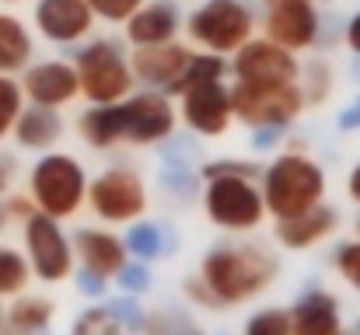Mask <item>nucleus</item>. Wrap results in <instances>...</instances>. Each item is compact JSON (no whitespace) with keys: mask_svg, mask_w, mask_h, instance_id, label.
I'll list each match as a JSON object with an SVG mask.
<instances>
[{"mask_svg":"<svg viewBox=\"0 0 360 335\" xmlns=\"http://www.w3.org/2000/svg\"><path fill=\"white\" fill-rule=\"evenodd\" d=\"M147 182L140 178L136 168L129 164H112L88 178V199L91 214L102 221V227H126L133 221H143L147 214Z\"/></svg>","mask_w":360,"mask_h":335,"instance_id":"obj_9","label":"nucleus"},{"mask_svg":"<svg viewBox=\"0 0 360 335\" xmlns=\"http://www.w3.org/2000/svg\"><path fill=\"white\" fill-rule=\"evenodd\" d=\"M168 98L179 102L175 115H179V122H186L189 133H196L203 140L224 136L235 122L231 88H228V60L214 56V53H193V60L186 63V70Z\"/></svg>","mask_w":360,"mask_h":335,"instance_id":"obj_2","label":"nucleus"},{"mask_svg":"<svg viewBox=\"0 0 360 335\" xmlns=\"http://www.w3.org/2000/svg\"><path fill=\"white\" fill-rule=\"evenodd\" d=\"M336 272L343 276L347 287L360 294V241H343L336 248Z\"/></svg>","mask_w":360,"mask_h":335,"instance_id":"obj_33","label":"nucleus"},{"mask_svg":"<svg viewBox=\"0 0 360 335\" xmlns=\"http://www.w3.org/2000/svg\"><path fill=\"white\" fill-rule=\"evenodd\" d=\"M116 283H120V290L126 294V297H140V294H147V290H150V269H147V262L129 258L120 272H116Z\"/></svg>","mask_w":360,"mask_h":335,"instance_id":"obj_31","label":"nucleus"},{"mask_svg":"<svg viewBox=\"0 0 360 335\" xmlns=\"http://www.w3.org/2000/svg\"><path fill=\"white\" fill-rule=\"evenodd\" d=\"M28 283H32V269L25 262V251H18L14 244H0V301L21 297Z\"/></svg>","mask_w":360,"mask_h":335,"instance_id":"obj_25","label":"nucleus"},{"mask_svg":"<svg viewBox=\"0 0 360 335\" xmlns=\"http://www.w3.org/2000/svg\"><path fill=\"white\" fill-rule=\"evenodd\" d=\"M252 133H255V140H252V143H255L259 150H266V147H273V143H276V136H280L283 129H252Z\"/></svg>","mask_w":360,"mask_h":335,"instance_id":"obj_39","label":"nucleus"},{"mask_svg":"<svg viewBox=\"0 0 360 335\" xmlns=\"http://www.w3.org/2000/svg\"><path fill=\"white\" fill-rule=\"evenodd\" d=\"M322 35L315 4H269L262 14V39L283 46L287 53H308Z\"/></svg>","mask_w":360,"mask_h":335,"instance_id":"obj_14","label":"nucleus"},{"mask_svg":"<svg viewBox=\"0 0 360 335\" xmlns=\"http://www.w3.org/2000/svg\"><path fill=\"white\" fill-rule=\"evenodd\" d=\"M122 244H126V255L136 258V262H154V258H161V255L168 251L161 223H150V221L126 223V237H122Z\"/></svg>","mask_w":360,"mask_h":335,"instance_id":"obj_24","label":"nucleus"},{"mask_svg":"<svg viewBox=\"0 0 360 335\" xmlns=\"http://www.w3.org/2000/svg\"><path fill=\"white\" fill-rule=\"evenodd\" d=\"M56 318V304L49 297H32V294H21L11 301V308H4V325L14 335H42L49 332Z\"/></svg>","mask_w":360,"mask_h":335,"instance_id":"obj_23","label":"nucleus"},{"mask_svg":"<svg viewBox=\"0 0 360 335\" xmlns=\"http://www.w3.org/2000/svg\"><path fill=\"white\" fill-rule=\"evenodd\" d=\"M105 308H109V315L120 322L122 332H126V329H129V332H143V318H147V315L140 311L136 297H126V294H122L116 301H105Z\"/></svg>","mask_w":360,"mask_h":335,"instance_id":"obj_32","label":"nucleus"},{"mask_svg":"<svg viewBox=\"0 0 360 335\" xmlns=\"http://www.w3.org/2000/svg\"><path fill=\"white\" fill-rule=\"evenodd\" d=\"M179 126L175 102L161 91H133L116 105H88L77 115V133L91 150L154 147L165 143Z\"/></svg>","mask_w":360,"mask_h":335,"instance_id":"obj_1","label":"nucleus"},{"mask_svg":"<svg viewBox=\"0 0 360 335\" xmlns=\"http://www.w3.org/2000/svg\"><path fill=\"white\" fill-rule=\"evenodd\" d=\"M74 74L81 98L88 105H116L136 91L133 70H129V53L116 39H91L74 53Z\"/></svg>","mask_w":360,"mask_h":335,"instance_id":"obj_6","label":"nucleus"},{"mask_svg":"<svg viewBox=\"0 0 360 335\" xmlns=\"http://www.w3.org/2000/svg\"><path fill=\"white\" fill-rule=\"evenodd\" d=\"M357 241H360V217H357Z\"/></svg>","mask_w":360,"mask_h":335,"instance_id":"obj_46","label":"nucleus"},{"mask_svg":"<svg viewBox=\"0 0 360 335\" xmlns=\"http://www.w3.org/2000/svg\"><path fill=\"white\" fill-rule=\"evenodd\" d=\"M276 272H280V262L262 244L228 241V244H217L203 255L196 280L207 287L214 308L228 311V308L248 304L259 294H266L276 283Z\"/></svg>","mask_w":360,"mask_h":335,"instance_id":"obj_3","label":"nucleus"},{"mask_svg":"<svg viewBox=\"0 0 360 335\" xmlns=\"http://www.w3.org/2000/svg\"><path fill=\"white\" fill-rule=\"evenodd\" d=\"M70 248H74V262L98 280H116V272L129 262L126 244L112 227H77Z\"/></svg>","mask_w":360,"mask_h":335,"instance_id":"obj_17","label":"nucleus"},{"mask_svg":"<svg viewBox=\"0 0 360 335\" xmlns=\"http://www.w3.org/2000/svg\"><path fill=\"white\" fill-rule=\"evenodd\" d=\"M297 88H301V95H304V109H315V105H322V102L333 95V70H329L322 60L301 63Z\"/></svg>","mask_w":360,"mask_h":335,"instance_id":"obj_26","label":"nucleus"},{"mask_svg":"<svg viewBox=\"0 0 360 335\" xmlns=\"http://www.w3.org/2000/svg\"><path fill=\"white\" fill-rule=\"evenodd\" d=\"M14 168H18V164H14V157L0 150V196H7V192H11V185H14V175H18Z\"/></svg>","mask_w":360,"mask_h":335,"instance_id":"obj_36","label":"nucleus"},{"mask_svg":"<svg viewBox=\"0 0 360 335\" xmlns=\"http://www.w3.org/2000/svg\"><path fill=\"white\" fill-rule=\"evenodd\" d=\"M7 223L11 221H7V210H4V199H0V234H4V227H7Z\"/></svg>","mask_w":360,"mask_h":335,"instance_id":"obj_42","label":"nucleus"},{"mask_svg":"<svg viewBox=\"0 0 360 335\" xmlns=\"http://www.w3.org/2000/svg\"><path fill=\"white\" fill-rule=\"evenodd\" d=\"M21 237H25V262L32 269V280H42L49 287L67 283L74 276V248L67 230L60 221L46 217V214H32L21 223Z\"/></svg>","mask_w":360,"mask_h":335,"instance_id":"obj_11","label":"nucleus"},{"mask_svg":"<svg viewBox=\"0 0 360 335\" xmlns=\"http://www.w3.org/2000/svg\"><path fill=\"white\" fill-rule=\"evenodd\" d=\"M347 196H350L354 203H360V161L350 168V175H347Z\"/></svg>","mask_w":360,"mask_h":335,"instance_id":"obj_40","label":"nucleus"},{"mask_svg":"<svg viewBox=\"0 0 360 335\" xmlns=\"http://www.w3.org/2000/svg\"><path fill=\"white\" fill-rule=\"evenodd\" d=\"M32 60H35V35H32V28L18 14L0 11V74L4 77H18Z\"/></svg>","mask_w":360,"mask_h":335,"instance_id":"obj_22","label":"nucleus"},{"mask_svg":"<svg viewBox=\"0 0 360 335\" xmlns=\"http://www.w3.org/2000/svg\"><path fill=\"white\" fill-rule=\"evenodd\" d=\"M32 206L53 221H70L84 210L88 199V171L74 154L46 150L28 168V192Z\"/></svg>","mask_w":360,"mask_h":335,"instance_id":"obj_5","label":"nucleus"},{"mask_svg":"<svg viewBox=\"0 0 360 335\" xmlns=\"http://www.w3.org/2000/svg\"><path fill=\"white\" fill-rule=\"evenodd\" d=\"M182 335H200V332H182Z\"/></svg>","mask_w":360,"mask_h":335,"instance_id":"obj_47","label":"nucleus"},{"mask_svg":"<svg viewBox=\"0 0 360 335\" xmlns=\"http://www.w3.org/2000/svg\"><path fill=\"white\" fill-rule=\"evenodd\" d=\"M21 95L28 105L39 109H67L81 98L77 88V74L70 60H32L21 74H18Z\"/></svg>","mask_w":360,"mask_h":335,"instance_id":"obj_13","label":"nucleus"},{"mask_svg":"<svg viewBox=\"0 0 360 335\" xmlns=\"http://www.w3.org/2000/svg\"><path fill=\"white\" fill-rule=\"evenodd\" d=\"M74 283H77V290H81L84 297H91V301H102L105 290H109V280H98V276H91V272H84V269L74 272Z\"/></svg>","mask_w":360,"mask_h":335,"instance_id":"obj_35","label":"nucleus"},{"mask_svg":"<svg viewBox=\"0 0 360 335\" xmlns=\"http://www.w3.org/2000/svg\"><path fill=\"white\" fill-rule=\"evenodd\" d=\"M343 42H347V46H350V49H354V53H357V56H360V11H357V14H354V18H350V21H347V32H343Z\"/></svg>","mask_w":360,"mask_h":335,"instance_id":"obj_38","label":"nucleus"},{"mask_svg":"<svg viewBox=\"0 0 360 335\" xmlns=\"http://www.w3.org/2000/svg\"><path fill=\"white\" fill-rule=\"evenodd\" d=\"M340 227V214L329 206V203H319L297 217H287V221L273 223V237L287 248V251H308L315 244H322L326 237H333Z\"/></svg>","mask_w":360,"mask_h":335,"instance_id":"obj_19","label":"nucleus"},{"mask_svg":"<svg viewBox=\"0 0 360 335\" xmlns=\"http://www.w3.org/2000/svg\"><path fill=\"white\" fill-rule=\"evenodd\" d=\"M4 7H14V4H25V0H0Z\"/></svg>","mask_w":360,"mask_h":335,"instance_id":"obj_44","label":"nucleus"},{"mask_svg":"<svg viewBox=\"0 0 360 335\" xmlns=\"http://www.w3.org/2000/svg\"><path fill=\"white\" fill-rule=\"evenodd\" d=\"M340 335H360V322H354V329H343Z\"/></svg>","mask_w":360,"mask_h":335,"instance_id":"obj_43","label":"nucleus"},{"mask_svg":"<svg viewBox=\"0 0 360 335\" xmlns=\"http://www.w3.org/2000/svg\"><path fill=\"white\" fill-rule=\"evenodd\" d=\"M231 88V115L248 129H287L304 109V95L297 84H248L235 81Z\"/></svg>","mask_w":360,"mask_h":335,"instance_id":"obj_10","label":"nucleus"},{"mask_svg":"<svg viewBox=\"0 0 360 335\" xmlns=\"http://www.w3.org/2000/svg\"><path fill=\"white\" fill-rule=\"evenodd\" d=\"M241 335H290V311L287 308H262L245 322Z\"/></svg>","mask_w":360,"mask_h":335,"instance_id":"obj_29","label":"nucleus"},{"mask_svg":"<svg viewBox=\"0 0 360 335\" xmlns=\"http://www.w3.org/2000/svg\"><path fill=\"white\" fill-rule=\"evenodd\" d=\"M203 214L224 234H252L266 223L259 175H203Z\"/></svg>","mask_w":360,"mask_h":335,"instance_id":"obj_8","label":"nucleus"},{"mask_svg":"<svg viewBox=\"0 0 360 335\" xmlns=\"http://www.w3.org/2000/svg\"><path fill=\"white\" fill-rule=\"evenodd\" d=\"M88 11L95 14V21H105V25H126L143 0H84Z\"/></svg>","mask_w":360,"mask_h":335,"instance_id":"obj_30","label":"nucleus"},{"mask_svg":"<svg viewBox=\"0 0 360 335\" xmlns=\"http://www.w3.org/2000/svg\"><path fill=\"white\" fill-rule=\"evenodd\" d=\"M290 311V335H340V301L329 290H308L294 301Z\"/></svg>","mask_w":360,"mask_h":335,"instance_id":"obj_20","label":"nucleus"},{"mask_svg":"<svg viewBox=\"0 0 360 335\" xmlns=\"http://www.w3.org/2000/svg\"><path fill=\"white\" fill-rule=\"evenodd\" d=\"M0 199H4V210H7V221L11 223H25L32 214H39L25 192H7V196H0Z\"/></svg>","mask_w":360,"mask_h":335,"instance_id":"obj_34","label":"nucleus"},{"mask_svg":"<svg viewBox=\"0 0 360 335\" xmlns=\"http://www.w3.org/2000/svg\"><path fill=\"white\" fill-rule=\"evenodd\" d=\"M179 32H182V11H179L175 0H143L140 11L122 25V35H126L129 49L175 42Z\"/></svg>","mask_w":360,"mask_h":335,"instance_id":"obj_18","label":"nucleus"},{"mask_svg":"<svg viewBox=\"0 0 360 335\" xmlns=\"http://www.w3.org/2000/svg\"><path fill=\"white\" fill-rule=\"evenodd\" d=\"M0 329H4V301H0Z\"/></svg>","mask_w":360,"mask_h":335,"instance_id":"obj_45","label":"nucleus"},{"mask_svg":"<svg viewBox=\"0 0 360 335\" xmlns=\"http://www.w3.org/2000/svg\"><path fill=\"white\" fill-rule=\"evenodd\" d=\"M67 133V122L56 109H39V105H25L14 129H11V140L21 147V150H35V154H46L53 150Z\"/></svg>","mask_w":360,"mask_h":335,"instance_id":"obj_21","label":"nucleus"},{"mask_svg":"<svg viewBox=\"0 0 360 335\" xmlns=\"http://www.w3.org/2000/svg\"><path fill=\"white\" fill-rule=\"evenodd\" d=\"M259 192L266 203V217L287 221L326 203V171L311 154H304L301 147H290L276 154L269 164H262Z\"/></svg>","mask_w":360,"mask_h":335,"instance_id":"obj_4","label":"nucleus"},{"mask_svg":"<svg viewBox=\"0 0 360 335\" xmlns=\"http://www.w3.org/2000/svg\"><path fill=\"white\" fill-rule=\"evenodd\" d=\"M228 74L235 81H248V84H297L301 56L287 53L283 46H276L262 35H252L238 53H231Z\"/></svg>","mask_w":360,"mask_h":335,"instance_id":"obj_12","label":"nucleus"},{"mask_svg":"<svg viewBox=\"0 0 360 335\" xmlns=\"http://www.w3.org/2000/svg\"><path fill=\"white\" fill-rule=\"evenodd\" d=\"M193 46L189 42H165V46H147V49H129V70L133 81L143 84L147 91H161L172 95V88L179 84L186 63L193 60Z\"/></svg>","mask_w":360,"mask_h":335,"instance_id":"obj_16","label":"nucleus"},{"mask_svg":"<svg viewBox=\"0 0 360 335\" xmlns=\"http://www.w3.org/2000/svg\"><path fill=\"white\" fill-rule=\"evenodd\" d=\"M182 32L196 53L228 60L255 35V11L245 0H203L182 21Z\"/></svg>","mask_w":360,"mask_h":335,"instance_id":"obj_7","label":"nucleus"},{"mask_svg":"<svg viewBox=\"0 0 360 335\" xmlns=\"http://www.w3.org/2000/svg\"><path fill=\"white\" fill-rule=\"evenodd\" d=\"M25 105H28V102H25V95H21L18 77H4V74H0V143L11 136V129H14V122H18V115H21Z\"/></svg>","mask_w":360,"mask_h":335,"instance_id":"obj_27","label":"nucleus"},{"mask_svg":"<svg viewBox=\"0 0 360 335\" xmlns=\"http://www.w3.org/2000/svg\"><path fill=\"white\" fill-rule=\"evenodd\" d=\"M340 129H360V95L340 112Z\"/></svg>","mask_w":360,"mask_h":335,"instance_id":"obj_37","label":"nucleus"},{"mask_svg":"<svg viewBox=\"0 0 360 335\" xmlns=\"http://www.w3.org/2000/svg\"><path fill=\"white\" fill-rule=\"evenodd\" d=\"M67 335H122V329H120V322L109 315V308L98 304V308L81 311L77 322L70 325V332Z\"/></svg>","mask_w":360,"mask_h":335,"instance_id":"obj_28","label":"nucleus"},{"mask_svg":"<svg viewBox=\"0 0 360 335\" xmlns=\"http://www.w3.org/2000/svg\"><path fill=\"white\" fill-rule=\"evenodd\" d=\"M262 4L269 7V4H315V0H262Z\"/></svg>","mask_w":360,"mask_h":335,"instance_id":"obj_41","label":"nucleus"},{"mask_svg":"<svg viewBox=\"0 0 360 335\" xmlns=\"http://www.w3.org/2000/svg\"><path fill=\"white\" fill-rule=\"evenodd\" d=\"M32 28L53 46H81L95 32V14L84 0H35Z\"/></svg>","mask_w":360,"mask_h":335,"instance_id":"obj_15","label":"nucleus"}]
</instances>
